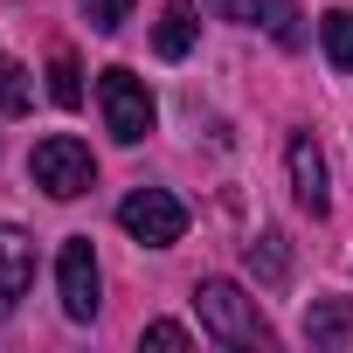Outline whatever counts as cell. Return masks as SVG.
<instances>
[{
	"label": "cell",
	"instance_id": "5b68a950",
	"mask_svg": "<svg viewBox=\"0 0 353 353\" xmlns=\"http://www.w3.org/2000/svg\"><path fill=\"white\" fill-rule=\"evenodd\" d=\"M56 291H63V312H70L77 325H83V319H97V256H90V236H70V243H63Z\"/></svg>",
	"mask_w": 353,
	"mask_h": 353
},
{
	"label": "cell",
	"instance_id": "52a82bcc",
	"mask_svg": "<svg viewBox=\"0 0 353 353\" xmlns=\"http://www.w3.org/2000/svg\"><path fill=\"white\" fill-rule=\"evenodd\" d=\"M222 14H236V21H263L284 49H298L305 42V28H298V0H215Z\"/></svg>",
	"mask_w": 353,
	"mask_h": 353
},
{
	"label": "cell",
	"instance_id": "277c9868",
	"mask_svg": "<svg viewBox=\"0 0 353 353\" xmlns=\"http://www.w3.org/2000/svg\"><path fill=\"white\" fill-rule=\"evenodd\" d=\"M97 104H104V125L118 145H139L152 132V90L132 77V70H104L97 77Z\"/></svg>",
	"mask_w": 353,
	"mask_h": 353
},
{
	"label": "cell",
	"instance_id": "4fadbf2b",
	"mask_svg": "<svg viewBox=\"0 0 353 353\" xmlns=\"http://www.w3.org/2000/svg\"><path fill=\"white\" fill-rule=\"evenodd\" d=\"M35 104V90H28V70L8 56V49H0V111H8V118H21Z\"/></svg>",
	"mask_w": 353,
	"mask_h": 353
},
{
	"label": "cell",
	"instance_id": "6da1fadb",
	"mask_svg": "<svg viewBox=\"0 0 353 353\" xmlns=\"http://www.w3.org/2000/svg\"><path fill=\"white\" fill-rule=\"evenodd\" d=\"M194 312H201V332L222 339V346H263L270 339L256 298H243V284H229V277H201L194 284Z\"/></svg>",
	"mask_w": 353,
	"mask_h": 353
},
{
	"label": "cell",
	"instance_id": "ba28073f",
	"mask_svg": "<svg viewBox=\"0 0 353 353\" xmlns=\"http://www.w3.org/2000/svg\"><path fill=\"white\" fill-rule=\"evenodd\" d=\"M291 194L312 208V215H325V159H319V145L298 132L291 139Z\"/></svg>",
	"mask_w": 353,
	"mask_h": 353
},
{
	"label": "cell",
	"instance_id": "5bb4252c",
	"mask_svg": "<svg viewBox=\"0 0 353 353\" xmlns=\"http://www.w3.org/2000/svg\"><path fill=\"white\" fill-rule=\"evenodd\" d=\"M49 97H56L63 111H77V104H83V83H77V56H56V63H49Z\"/></svg>",
	"mask_w": 353,
	"mask_h": 353
},
{
	"label": "cell",
	"instance_id": "9a60e30c",
	"mask_svg": "<svg viewBox=\"0 0 353 353\" xmlns=\"http://www.w3.org/2000/svg\"><path fill=\"white\" fill-rule=\"evenodd\" d=\"M83 21H90L97 35H118V28L132 21V0H83Z\"/></svg>",
	"mask_w": 353,
	"mask_h": 353
},
{
	"label": "cell",
	"instance_id": "8fae6325",
	"mask_svg": "<svg viewBox=\"0 0 353 353\" xmlns=\"http://www.w3.org/2000/svg\"><path fill=\"white\" fill-rule=\"evenodd\" d=\"M250 270H256L263 284H284V277H291V243H284L277 229H263V236L250 243Z\"/></svg>",
	"mask_w": 353,
	"mask_h": 353
},
{
	"label": "cell",
	"instance_id": "3957f363",
	"mask_svg": "<svg viewBox=\"0 0 353 353\" xmlns=\"http://www.w3.org/2000/svg\"><path fill=\"white\" fill-rule=\"evenodd\" d=\"M118 222H125V236L145 243V250H166V243L188 236V208L173 201L166 188H139V194H125V201H118Z\"/></svg>",
	"mask_w": 353,
	"mask_h": 353
},
{
	"label": "cell",
	"instance_id": "8992f818",
	"mask_svg": "<svg viewBox=\"0 0 353 353\" xmlns=\"http://www.w3.org/2000/svg\"><path fill=\"white\" fill-rule=\"evenodd\" d=\"M28 284H35V243L21 229H0V319L21 305Z\"/></svg>",
	"mask_w": 353,
	"mask_h": 353
},
{
	"label": "cell",
	"instance_id": "9c48e42d",
	"mask_svg": "<svg viewBox=\"0 0 353 353\" xmlns=\"http://www.w3.org/2000/svg\"><path fill=\"white\" fill-rule=\"evenodd\" d=\"M194 35H201L194 0H166V8H159V28H152V49H159L166 63H181V56L194 49Z\"/></svg>",
	"mask_w": 353,
	"mask_h": 353
},
{
	"label": "cell",
	"instance_id": "7c38bea8",
	"mask_svg": "<svg viewBox=\"0 0 353 353\" xmlns=\"http://www.w3.org/2000/svg\"><path fill=\"white\" fill-rule=\"evenodd\" d=\"M319 42H325L332 70H353V8H332V14L319 21Z\"/></svg>",
	"mask_w": 353,
	"mask_h": 353
},
{
	"label": "cell",
	"instance_id": "2e32d148",
	"mask_svg": "<svg viewBox=\"0 0 353 353\" xmlns=\"http://www.w3.org/2000/svg\"><path fill=\"white\" fill-rule=\"evenodd\" d=\"M145 346H194V339H188V325H173V319H152V325H145Z\"/></svg>",
	"mask_w": 353,
	"mask_h": 353
},
{
	"label": "cell",
	"instance_id": "30bf717a",
	"mask_svg": "<svg viewBox=\"0 0 353 353\" xmlns=\"http://www.w3.org/2000/svg\"><path fill=\"white\" fill-rule=\"evenodd\" d=\"M305 339H312V346H353V305H346V298H312Z\"/></svg>",
	"mask_w": 353,
	"mask_h": 353
},
{
	"label": "cell",
	"instance_id": "7a4b0ae2",
	"mask_svg": "<svg viewBox=\"0 0 353 353\" xmlns=\"http://www.w3.org/2000/svg\"><path fill=\"white\" fill-rule=\"evenodd\" d=\"M28 173H35V188H42V194H56V201H77V194H90V181H97V159H90V145H83V139H70V132H49V139L35 145Z\"/></svg>",
	"mask_w": 353,
	"mask_h": 353
}]
</instances>
